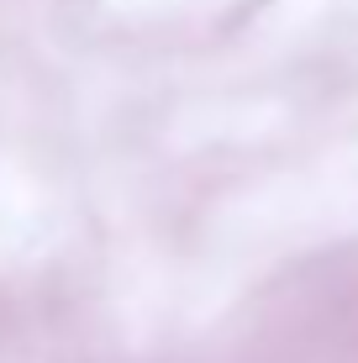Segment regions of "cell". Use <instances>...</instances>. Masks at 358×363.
<instances>
[]
</instances>
